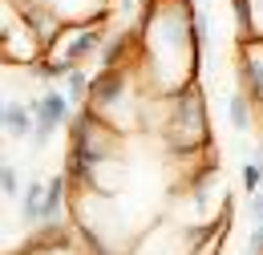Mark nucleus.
Returning a JSON list of instances; mask_svg holds the SVG:
<instances>
[{
    "instance_id": "nucleus-1",
    "label": "nucleus",
    "mask_w": 263,
    "mask_h": 255,
    "mask_svg": "<svg viewBox=\"0 0 263 255\" xmlns=\"http://www.w3.org/2000/svg\"><path fill=\"white\" fill-rule=\"evenodd\" d=\"M191 0H142L89 81L61 158V219L89 255H227L223 146Z\"/></svg>"
},
{
    "instance_id": "nucleus-2",
    "label": "nucleus",
    "mask_w": 263,
    "mask_h": 255,
    "mask_svg": "<svg viewBox=\"0 0 263 255\" xmlns=\"http://www.w3.org/2000/svg\"><path fill=\"white\" fill-rule=\"evenodd\" d=\"M235 4V73L243 105L263 134V0H231Z\"/></svg>"
},
{
    "instance_id": "nucleus-3",
    "label": "nucleus",
    "mask_w": 263,
    "mask_h": 255,
    "mask_svg": "<svg viewBox=\"0 0 263 255\" xmlns=\"http://www.w3.org/2000/svg\"><path fill=\"white\" fill-rule=\"evenodd\" d=\"M8 255H89V251L73 235V227L61 219V223H45L41 231H33L21 247H12Z\"/></svg>"
}]
</instances>
